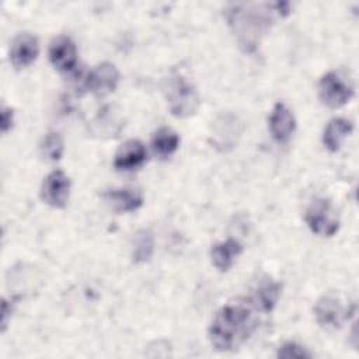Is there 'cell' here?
<instances>
[{
  "label": "cell",
  "instance_id": "cell-15",
  "mask_svg": "<svg viewBox=\"0 0 359 359\" xmlns=\"http://www.w3.org/2000/svg\"><path fill=\"white\" fill-rule=\"evenodd\" d=\"M104 198L116 212H132L139 209L143 203V196L137 191L129 188L109 189L105 192Z\"/></svg>",
  "mask_w": 359,
  "mask_h": 359
},
{
  "label": "cell",
  "instance_id": "cell-3",
  "mask_svg": "<svg viewBox=\"0 0 359 359\" xmlns=\"http://www.w3.org/2000/svg\"><path fill=\"white\" fill-rule=\"evenodd\" d=\"M163 91L168 109L174 116L187 118L199 108V95L195 87L181 74H172L165 79Z\"/></svg>",
  "mask_w": 359,
  "mask_h": 359
},
{
  "label": "cell",
  "instance_id": "cell-14",
  "mask_svg": "<svg viewBox=\"0 0 359 359\" xmlns=\"http://www.w3.org/2000/svg\"><path fill=\"white\" fill-rule=\"evenodd\" d=\"M241 250L243 247L237 240L227 238L212 247L210 250L212 262L219 271L224 272L233 265L234 259L241 254Z\"/></svg>",
  "mask_w": 359,
  "mask_h": 359
},
{
  "label": "cell",
  "instance_id": "cell-19",
  "mask_svg": "<svg viewBox=\"0 0 359 359\" xmlns=\"http://www.w3.org/2000/svg\"><path fill=\"white\" fill-rule=\"evenodd\" d=\"M65 150L63 146V139L59 133L56 132H50L48 133L41 143V153L45 158L50 160V161H56L62 157Z\"/></svg>",
  "mask_w": 359,
  "mask_h": 359
},
{
  "label": "cell",
  "instance_id": "cell-7",
  "mask_svg": "<svg viewBox=\"0 0 359 359\" xmlns=\"http://www.w3.org/2000/svg\"><path fill=\"white\" fill-rule=\"evenodd\" d=\"M119 81V73L115 65L102 62L97 65L87 77V88L97 97H105L115 91Z\"/></svg>",
  "mask_w": 359,
  "mask_h": 359
},
{
  "label": "cell",
  "instance_id": "cell-8",
  "mask_svg": "<svg viewBox=\"0 0 359 359\" xmlns=\"http://www.w3.org/2000/svg\"><path fill=\"white\" fill-rule=\"evenodd\" d=\"M314 316L317 323L325 330L339 328L344 318L348 317L339 299L335 294L321 296L314 306Z\"/></svg>",
  "mask_w": 359,
  "mask_h": 359
},
{
  "label": "cell",
  "instance_id": "cell-2",
  "mask_svg": "<svg viewBox=\"0 0 359 359\" xmlns=\"http://www.w3.org/2000/svg\"><path fill=\"white\" fill-rule=\"evenodd\" d=\"M271 7V4H233L226 11L227 21L245 50H254L268 31L272 21Z\"/></svg>",
  "mask_w": 359,
  "mask_h": 359
},
{
  "label": "cell",
  "instance_id": "cell-17",
  "mask_svg": "<svg viewBox=\"0 0 359 359\" xmlns=\"http://www.w3.org/2000/svg\"><path fill=\"white\" fill-rule=\"evenodd\" d=\"M153 150L160 157H168L171 156L180 146V137L177 132H174L171 128H160L154 132L151 139Z\"/></svg>",
  "mask_w": 359,
  "mask_h": 359
},
{
  "label": "cell",
  "instance_id": "cell-16",
  "mask_svg": "<svg viewBox=\"0 0 359 359\" xmlns=\"http://www.w3.org/2000/svg\"><path fill=\"white\" fill-rule=\"evenodd\" d=\"M280 283L265 278L254 292V302L262 311H271L280 296Z\"/></svg>",
  "mask_w": 359,
  "mask_h": 359
},
{
  "label": "cell",
  "instance_id": "cell-13",
  "mask_svg": "<svg viewBox=\"0 0 359 359\" xmlns=\"http://www.w3.org/2000/svg\"><path fill=\"white\" fill-rule=\"evenodd\" d=\"M353 130V123L346 118H332L323 133V143L330 151H338L344 140Z\"/></svg>",
  "mask_w": 359,
  "mask_h": 359
},
{
  "label": "cell",
  "instance_id": "cell-23",
  "mask_svg": "<svg viewBox=\"0 0 359 359\" xmlns=\"http://www.w3.org/2000/svg\"><path fill=\"white\" fill-rule=\"evenodd\" d=\"M11 311H13V306H11V302L8 300H3L1 302V332L6 331L7 328V324H8V318L11 316Z\"/></svg>",
  "mask_w": 359,
  "mask_h": 359
},
{
  "label": "cell",
  "instance_id": "cell-10",
  "mask_svg": "<svg viewBox=\"0 0 359 359\" xmlns=\"http://www.w3.org/2000/svg\"><path fill=\"white\" fill-rule=\"evenodd\" d=\"M39 53V42L35 35L28 32L20 34L14 38L10 48V60L15 69L29 66Z\"/></svg>",
  "mask_w": 359,
  "mask_h": 359
},
{
  "label": "cell",
  "instance_id": "cell-11",
  "mask_svg": "<svg viewBox=\"0 0 359 359\" xmlns=\"http://www.w3.org/2000/svg\"><path fill=\"white\" fill-rule=\"evenodd\" d=\"M268 122L272 137L279 143H286L296 129L294 116L283 102L275 104Z\"/></svg>",
  "mask_w": 359,
  "mask_h": 359
},
{
  "label": "cell",
  "instance_id": "cell-21",
  "mask_svg": "<svg viewBox=\"0 0 359 359\" xmlns=\"http://www.w3.org/2000/svg\"><path fill=\"white\" fill-rule=\"evenodd\" d=\"M276 356L282 359H307V358H311V353L302 345L287 341L279 346Z\"/></svg>",
  "mask_w": 359,
  "mask_h": 359
},
{
  "label": "cell",
  "instance_id": "cell-18",
  "mask_svg": "<svg viewBox=\"0 0 359 359\" xmlns=\"http://www.w3.org/2000/svg\"><path fill=\"white\" fill-rule=\"evenodd\" d=\"M153 237L150 234V231L147 230H142L136 234L135 238V244H133V251H132V258L135 262H146L147 259H150L151 254H153Z\"/></svg>",
  "mask_w": 359,
  "mask_h": 359
},
{
  "label": "cell",
  "instance_id": "cell-5",
  "mask_svg": "<svg viewBox=\"0 0 359 359\" xmlns=\"http://www.w3.org/2000/svg\"><path fill=\"white\" fill-rule=\"evenodd\" d=\"M304 220L313 233L323 237H331L339 229L338 216L331 202L325 198H317L310 203Z\"/></svg>",
  "mask_w": 359,
  "mask_h": 359
},
{
  "label": "cell",
  "instance_id": "cell-4",
  "mask_svg": "<svg viewBox=\"0 0 359 359\" xmlns=\"http://www.w3.org/2000/svg\"><path fill=\"white\" fill-rule=\"evenodd\" d=\"M353 95V86L342 72H328L320 79L318 97L330 108L345 105Z\"/></svg>",
  "mask_w": 359,
  "mask_h": 359
},
{
  "label": "cell",
  "instance_id": "cell-12",
  "mask_svg": "<svg viewBox=\"0 0 359 359\" xmlns=\"http://www.w3.org/2000/svg\"><path fill=\"white\" fill-rule=\"evenodd\" d=\"M146 160V149L140 140L130 139L125 142L116 151L114 165L116 170L129 171L140 167Z\"/></svg>",
  "mask_w": 359,
  "mask_h": 359
},
{
  "label": "cell",
  "instance_id": "cell-6",
  "mask_svg": "<svg viewBox=\"0 0 359 359\" xmlns=\"http://www.w3.org/2000/svg\"><path fill=\"white\" fill-rule=\"evenodd\" d=\"M70 194V180L62 170L48 174L41 187L42 201L52 208H65Z\"/></svg>",
  "mask_w": 359,
  "mask_h": 359
},
{
  "label": "cell",
  "instance_id": "cell-20",
  "mask_svg": "<svg viewBox=\"0 0 359 359\" xmlns=\"http://www.w3.org/2000/svg\"><path fill=\"white\" fill-rule=\"evenodd\" d=\"M100 129L97 133H105L108 136H116V133L119 132L118 129H115L114 126H119L122 128V121L119 119L118 114H115L114 108H105L95 119L94 122Z\"/></svg>",
  "mask_w": 359,
  "mask_h": 359
},
{
  "label": "cell",
  "instance_id": "cell-9",
  "mask_svg": "<svg viewBox=\"0 0 359 359\" xmlns=\"http://www.w3.org/2000/svg\"><path fill=\"white\" fill-rule=\"evenodd\" d=\"M49 60L59 72H72L77 63L74 42L65 35L56 36L49 45Z\"/></svg>",
  "mask_w": 359,
  "mask_h": 359
},
{
  "label": "cell",
  "instance_id": "cell-1",
  "mask_svg": "<svg viewBox=\"0 0 359 359\" xmlns=\"http://www.w3.org/2000/svg\"><path fill=\"white\" fill-rule=\"evenodd\" d=\"M255 321L243 304H226L213 317L208 335L215 349L227 352L237 349L252 332Z\"/></svg>",
  "mask_w": 359,
  "mask_h": 359
},
{
  "label": "cell",
  "instance_id": "cell-22",
  "mask_svg": "<svg viewBox=\"0 0 359 359\" xmlns=\"http://www.w3.org/2000/svg\"><path fill=\"white\" fill-rule=\"evenodd\" d=\"M14 123V112L8 107H3L1 109V132L7 133Z\"/></svg>",
  "mask_w": 359,
  "mask_h": 359
}]
</instances>
